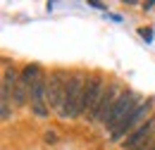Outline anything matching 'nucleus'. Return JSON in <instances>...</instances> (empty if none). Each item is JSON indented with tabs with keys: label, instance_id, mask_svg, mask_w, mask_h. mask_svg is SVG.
I'll return each instance as SVG.
<instances>
[{
	"label": "nucleus",
	"instance_id": "1",
	"mask_svg": "<svg viewBox=\"0 0 155 150\" xmlns=\"http://www.w3.org/2000/svg\"><path fill=\"white\" fill-rule=\"evenodd\" d=\"M141 103H138V95L134 93V91H124V93L117 98V103H115V107L110 110V114H107V119L103 122V126L105 129H110V133L115 131L117 126L129 117V114L134 112L136 107H138Z\"/></svg>",
	"mask_w": 155,
	"mask_h": 150
},
{
	"label": "nucleus",
	"instance_id": "2",
	"mask_svg": "<svg viewBox=\"0 0 155 150\" xmlns=\"http://www.w3.org/2000/svg\"><path fill=\"white\" fill-rule=\"evenodd\" d=\"M86 81L88 79H84V74H72V81L67 86V95H64V105L60 110L62 119H74V117H79V107H81V98H84Z\"/></svg>",
	"mask_w": 155,
	"mask_h": 150
},
{
	"label": "nucleus",
	"instance_id": "3",
	"mask_svg": "<svg viewBox=\"0 0 155 150\" xmlns=\"http://www.w3.org/2000/svg\"><path fill=\"white\" fill-rule=\"evenodd\" d=\"M69 81H72V76L67 74L64 69H58V72H53L48 76V105L53 110H58V112L64 105V95H67Z\"/></svg>",
	"mask_w": 155,
	"mask_h": 150
},
{
	"label": "nucleus",
	"instance_id": "4",
	"mask_svg": "<svg viewBox=\"0 0 155 150\" xmlns=\"http://www.w3.org/2000/svg\"><path fill=\"white\" fill-rule=\"evenodd\" d=\"M150 110H153V100H146V103H141V105L136 107L134 112L129 114V117H127V119H124V122L117 126L115 131L110 133V138H112V141H119V138H124L127 133L131 136L136 129H141V126H143V119L148 117V112H150Z\"/></svg>",
	"mask_w": 155,
	"mask_h": 150
},
{
	"label": "nucleus",
	"instance_id": "5",
	"mask_svg": "<svg viewBox=\"0 0 155 150\" xmlns=\"http://www.w3.org/2000/svg\"><path fill=\"white\" fill-rule=\"evenodd\" d=\"M119 83H110L105 91H103V95H100V100H98V105H96V110L88 114L91 117V122H105L107 119V114H110V110L115 107V103H117V98H119Z\"/></svg>",
	"mask_w": 155,
	"mask_h": 150
},
{
	"label": "nucleus",
	"instance_id": "6",
	"mask_svg": "<svg viewBox=\"0 0 155 150\" xmlns=\"http://www.w3.org/2000/svg\"><path fill=\"white\" fill-rule=\"evenodd\" d=\"M100 95H103V79L100 76H91L88 81H86V88H84V98H81V107H79V114H91L96 110L98 100H100Z\"/></svg>",
	"mask_w": 155,
	"mask_h": 150
},
{
	"label": "nucleus",
	"instance_id": "7",
	"mask_svg": "<svg viewBox=\"0 0 155 150\" xmlns=\"http://www.w3.org/2000/svg\"><path fill=\"white\" fill-rule=\"evenodd\" d=\"M31 110L41 119L50 114V105H48V79H38L31 86Z\"/></svg>",
	"mask_w": 155,
	"mask_h": 150
},
{
	"label": "nucleus",
	"instance_id": "8",
	"mask_svg": "<svg viewBox=\"0 0 155 150\" xmlns=\"http://www.w3.org/2000/svg\"><path fill=\"white\" fill-rule=\"evenodd\" d=\"M153 131H155V117H148L146 124H143L141 129H136L131 136H127V141H124V150H138V148H143L146 141H150Z\"/></svg>",
	"mask_w": 155,
	"mask_h": 150
},
{
	"label": "nucleus",
	"instance_id": "9",
	"mask_svg": "<svg viewBox=\"0 0 155 150\" xmlns=\"http://www.w3.org/2000/svg\"><path fill=\"white\" fill-rule=\"evenodd\" d=\"M29 100H31V86L19 79V81L15 83V91H12V103H15L17 107H24Z\"/></svg>",
	"mask_w": 155,
	"mask_h": 150
},
{
	"label": "nucleus",
	"instance_id": "10",
	"mask_svg": "<svg viewBox=\"0 0 155 150\" xmlns=\"http://www.w3.org/2000/svg\"><path fill=\"white\" fill-rule=\"evenodd\" d=\"M21 81H26L29 86H34L38 79H43V74H41V67L38 64H29V67H24V72L19 74Z\"/></svg>",
	"mask_w": 155,
	"mask_h": 150
},
{
	"label": "nucleus",
	"instance_id": "11",
	"mask_svg": "<svg viewBox=\"0 0 155 150\" xmlns=\"http://www.w3.org/2000/svg\"><path fill=\"white\" fill-rule=\"evenodd\" d=\"M141 36L146 38V41H150V38H153V31H150V29H141Z\"/></svg>",
	"mask_w": 155,
	"mask_h": 150
},
{
	"label": "nucleus",
	"instance_id": "12",
	"mask_svg": "<svg viewBox=\"0 0 155 150\" xmlns=\"http://www.w3.org/2000/svg\"><path fill=\"white\" fill-rule=\"evenodd\" d=\"M45 143H58L55 141V133H45Z\"/></svg>",
	"mask_w": 155,
	"mask_h": 150
},
{
	"label": "nucleus",
	"instance_id": "13",
	"mask_svg": "<svg viewBox=\"0 0 155 150\" xmlns=\"http://www.w3.org/2000/svg\"><path fill=\"white\" fill-rule=\"evenodd\" d=\"M88 5H91V7H98V10H105V5H103V2H88Z\"/></svg>",
	"mask_w": 155,
	"mask_h": 150
}]
</instances>
